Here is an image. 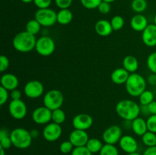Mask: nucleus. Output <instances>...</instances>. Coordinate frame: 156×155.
I'll return each instance as SVG.
<instances>
[{"label": "nucleus", "instance_id": "c9c22d12", "mask_svg": "<svg viewBox=\"0 0 156 155\" xmlns=\"http://www.w3.org/2000/svg\"><path fill=\"white\" fill-rule=\"evenodd\" d=\"M71 155H92V153L90 152L86 146H82V147H74Z\"/></svg>", "mask_w": 156, "mask_h": 155}, {"label": "nucleus", "instance_id": "a878e982", "mask_svg": "<svg viewBox=\"0 0 156 155\" xmlns=\"http://www.w3.org/2000/svg\"><path fill=\"white\" fill-rule=\"evenodd\" d=\"M148 3L146 0H133L131 2V8L133 11L137 14H141L146 10Z\"/></svg>", "mask_w": 156, "mask_h": 155}, {"label": "nucleus", "instance_id": "aec40b11", "mask_svg": "<svg viewBox=\"0 0 156 155\" xmlns=\"http://www.w3.org/2000/svg\"><path fill=\"white\" fill-rule=\"evenodd\" d=\"M129 74H130L129 71H126L124 68H117L112 71L111 78V81L116 84H126Z\"/></svg>", "mask_w": 156, "mask_h": 155}, {"label": "nucleus", "instance_id": "20e7f679", "mask_svg": "<svg viewBox=\"0 0 156 155\" xmlns=\"http://www.w3.org/2000/svg\"><path fill=\"white\" fill-rule=\"evenodd\" d=\"M12 145L18 149H26L30 146L32 138L30 131L24 128H16L10 132Z\"/></svg>", "mask_w": 156, "mask_h": 155}, {"label": "nucleus", "instance_id": "603ef678", "mask_svg": "<svg viewBox=\"0 0 156 155\" xmlns=\"http://www.w3.org/2000/svg\"><path fill=\"white\" fill-rule=\"evenodd\" d=\"M102 1L106 2H108V3H112L114 2H115L116 0H102Z\"/></svg>", "mask_w": 156, "mask_h": 155}, {"label": "nucleus", "instance_id": "de8ad7c7", "mask_svg": "<svg viewBox=\"0 0 156 155\" xmlns=\"http://www.w3.org/2000/svg\"><path fill=\"white\" fill-rule=\"evenodd\" d=\"M140 112H141V113L143 114L144 115H151L149 110V108H148V106L140 105Z\"/></svg>", "mask_w": 156, "mask_h": 155}, {"label": "nucleus", "instance_id": "423d86ee", "mask_svg": "<svg viewBox=\"0 0 156 155\" xmlns=\"http://www.w3.org/2000/svg\"><path fill=\"white\" fill-rule=\"evenodd\" d=\"M34 18L42 27H51L57 22V13L50 8L38 9L35 13Z\"/></svg>", "mask_w": 156, "mask_h": 155}, {"label": "nucleus", "instance_id": "412c9836", "mask_svg": "<svg viewBox=\"0 0 156 155\" xmlns=\"http://www.w3.org/2000/svg\"><path fill=\"white\" fill-rule=\"evenodd\" d=\"M131 129L133 131L134 133L138 135V136H143L146 132L149 131L148 130L146 120H145L144 119L141 118L140 116L133 120Z\"/></svg>", "mask_w": 156, "mask_h": 155}, {"label": "nucleus", "instance_id": "a18cd8bd", "mask_svg": "<svg viewBox=\"0 0 156 155\" xmlns=\"http://www.w3.org/2000/svg\"><path fill=\"white\" fill-rule=\"evenodd\" d=\"M147 83H149L150 85L155 86L156 85V74L152 73L149 74L147 78Z\"/></svg>", "mask_w": 156, "mask_h": 155}, {"label": "nucleus", "instance_id": "2eb2a0df", "mask_svg": "<svg viewBox=\"0 0 156 155\" xmlns=\"http://www.w3.org/2000/svg\"><path fill=\"white\" fill-rule=\"evenodd\" d=\"M119 145L122 150L126 153H135L138 150V143L133 136L129 135H123L119 141Z\"/></svg>", "mask_w": 156, "mask_h": 155}, {"label": "nucleus", "instance_id": "9b49d317", "mask_svg": "<svg viewBox=\"0 0 156 155\" xmlns=\"http://www.w3.org/2000/svg\"><path fill=\"white\" fill-rule=\"evenodd\" d=\"M62 133V129L61 125L52 122L46 125L43 130V136L44 139L50 142L56 141L61 137Z\"/></svg>", "mask_w": 156, "mask_h": 155}, {"label": "nucleus", "instance_id": "39448f33", "mask_svg": "<svg viewBox=\"0 0 156 155\" xmlns=\"http://www.w3.org/2000/svg\"><path fill=\"white\" fill-rule=\"evenodd\" d=\"M43 102L44 106L50 109V110L53 111L56 109H59L63 104V94L59 90H50L44 94Z\"/></svg>", "mask_w": 156, "mask_h": 155}, {"label": "nucleus", "instance_id": "37998d69", "mask_svg": "<svg viewBox=\"0 0 156 155\" xmlns=\"http://www.w3.org/2000/svg\"><path fill=\"white\" fill-rule=\"evenodd\" d=\"M10 97L12 100H20L21 98V92L18 89H15L10 92Z\"/></svg>", "mask_w": 156, "mask_h": 155}, {"label": "nucleus", "instance_id": "2f4dec72", "mask_svg": "<svg viewBox=\"0 0 156 155\" xmlns=\"http://www.w3.org/2000/svg\"><path fill=\"white\" fill-rule=\"evenodd\" d=\"M111 24L112 26V28L114 30H120L123 27L125 24L124 19L120 15H115L111 20Z\"/></svg>", "mask_w": 156, "mask_h": 155}, {"label": "nucleus", "instance_id": "f8f14e48", "mask_svg": "<svg viewBox=\"0 0 156 155\" xmlns=\"http://www.w3.org/2000/svg\"><path fill=\"white\" fill-rule=\"evenodd\" d=\"M32 119L36 124L47 125L52 121V110L46 106H39L34 109Z\"/></svg>", "mask_w": 156, "mask_h": 155}, {"label": "nucleus", "instance_id": "8fccbe9b", "mask_svg": "<svg viewBox=\"0 0 156 155\" xmlns=\"http://www.w3.org/2000/svg\"><path fill=\"white\" fill-rule=\"evenodd\" d=\"M0 150H1V153H0V155H6L5 154V150L4 148H2V147H0Z\"/></svg>", "mask_w": 156, "mask_h": 155}, {"label": "nucleus", "instance_id": "dca6fc26", "mask_svg": "<svg viewBox=\"0 0 156 155\" xmlns=\"http://www.w3.org/2000/svg\"><path fill=\"white\" fill-rule=\"evenodd\" d=\"M142 40L143 43L149 47L156 46V25L151 24L142 32Z\"/></svg>", "mask_w": 156, "mask_h": 155}, {"label": "nucleus", "instance_id": "09e8293b", "mask_svg": "<svg viewBox=\"0 0 156 155\" xmlns=\"http://www.w3.org/2000/svg\"><path fill=\"white\" fill-rule=\"evenodd\" d=\"M30 132L33 138H37V137H38V135H39V131L37 130V129H32V130L30 131Z\"/></svg>", "mask_w": 156, "mask_h": 155}, {"label": "nucleus", "instance_id": "6e6552de", "mask_svg": "<svg viewBox=\"0 0 156 155\" xmlns=\"http://www.w3.org/2000/svg\"><path fill=\"white\" fill-rule=\"evenodd\" d=\"M9 112L11 116L15 119H23L27 113V105L21 99L12 100L9 104Z\"/></svg>", "mask_w": 156, "mask_h": 155}, {"label": "nucleus", "instance_id": "7c9ffc66", "mask_svg": "<svg viewBox=\"0 0 156 155\" xmlns=\"http://www.w3.org/2000/svg\"><path fill=\"white\" fill-rule=\"evenodd\" d=\"M99 155H119V151L117 147L114 144H105L99 152Z\"/></svg>", "mask_w": 156, "mask_h": 155}, {"label": "nucleus", "instance_id": "a19ab883", "mask_svg": "<svg viewBox=\"0 0 156 155\" xmlns=\"http://www.w3.org/2000/svg\"><path fill=\"white\" fill-rule=\"evenodd\" d=\"M34 3L38 9H47L51 5L52 0H34Z\"/></svg>", "mask_w": 156, "mask_h": 155}, {"label": "nucleus", "instance_id": "864d4df0", "mask_svg": "<svg viewBox=\"0 0 156 155\" xmlns=\"http://www.w3.org/2000/svg\"><path fill=\"white\" fill-rule=\"evenodd\" d=\"M126 155H141L139 153H137V152H135V153H127Z\"/></svg>", "mask_w": 156, "mask_h": 155}, {"label": "nucleus", "instance_id": "6ab92c4d", "mask_svg": "<svg viewBox=\"0 0 156 155\" xmlns=\"http://www.w3.org/2000/svg\"><path fill=\"white\" fill-rule=\"evenodd\" d=\"M149 25L146 16L142 14H136L130 20L131 28L137 32H143Z\"/></svg>", "mask_w": 156, "mask_h": 155}, {"label": "nucleus", "instance_id": "4be33fe9", "mask_svg": "<svg viewBox=\"0 0 156 155\" xmlns=\"http://www.w3.org/2000/svg\"><path fill=\"white\" fill-rule=\"evenodd\" d=\"M123 68L129 73H135L139 68V61L135 56H126L123 60Z\"/></svg>", "mask_w": 156, "mask_h": 155}, {"label": "nucleus", "instance_id": "9d476101", "mask_svg": "<svg viewBox=\"0 0 156 155\" xmlns=\"http://www.w3.org/2000/svg\"><path fill=\"white\" fill-rule=\"evenodd\" d=\"M24 94L28 98H39L43 95L44 91V84L41 81L37 80H32L27 82L24 88Z\"/></svg>", "mask_w": 156, "mask_h": 155}, {"label": "nucleus", "instance_id": "a211bd4d", "mask_svg": "<svg viewBox=\"0 0 156 155\" xmlns=\"http://www.w3.org/2000/svg\"><path fill=\"white\" fill-rule=\"evenodd\" d=\"M94 30L96 33L101 36H108L114 31L111 21L105 19L99 20L94 25Z\"/></svg>", "mask_w": 156, "mask_h": 155}, {"label": "nucleus", "instance_id": "4c0bfd02", "mask_svg": "<svg viewBox=\"0 0 156 155\" xmlns=\"http://www.w3.org/2000/svg\"><path fill=\"white\" fill-rule=\"evenodd\" d=\"M10 94H9V91L4 88L3 87H0V105L3 106L9 100Z\"/></svg>", "mask_w": 156, "mask_h": 155}, {"label": "nucleus", "instance_id": "c03bdc74", "mask_svg": "<svg viewBox=\"0 0 156 155\" xmlns=\"http://www.w3.org/2000/svg\"><path fill=\"white\" fill-rule=\"evenodd\" d=\"M143 155H156V146L147 147L143 152Z\"/></svg>", "mask_w": 156, "mask_h": 155}, {"label": "nucleus", "instance_id": "4468645a", "mask_svg": "<svg viewBox=\"0 0 156 155\" xmlns=\"http://www.w3.org/2000/svg\"><path fill=\"white\" fill-rule=\"evenodd\" d=\"M88 140H89V137L86 131L74 129L69 134V141L75 147L86 146Z\"/></svg>", "mask_w": 156, "mask_h": 155}, {"label": "nucleus", "instance_id": "1a4fd4ad", "mask_svg": "<svg viewBox=\"0 0 156 155\" xmlns=\"http://www.w3.org/2000/svg\"><path fill=\"white\" fill-rule=\"evenodd\" d=\"M122 129L117 125H113L109 126L104 131L102 134V138L105 144H114L119 143L122 138Z\"/></svg>", "mask_w": 156, "mask_h": 155}, {"label": "nucleus", "instance_id": "e433bc0d", "mask_svg": "<svg viewBox=\"0 0 156 155\" xmlns=\"http://www.w3.org/2000/svg\"><path fill=\"white\" fill-rule=\"evenodd\" d=\"M146 122H147L148 130L149 132L156 133V115H149L146 120Z\"/></svg>", "mask_w": 156, "mask_h": 155}, {"label": "nucleus", "instance_id": "0eeeda50", "mask_svg": "<svg viewBox=\"0 0 156 155\" xmlns=\"http://www.w3.org/2000/svg\"><path fill=\"white\" fill-rule=\"evenodd\" d=\"M56 44L53 38L49 36H42L37 40L35 50L42 56H51L55 51Z\"/></svg>", "mask_w": 156, "mask_h": 155}, {"label": "nucleus", "instance_id": "f3484780", "mask_svg": "<svg viewBox=\"0 0 156 155\" xmlns=\"http://www.w3.org/2000/svg\"><path fill=\"white\" fill-rule=\"evenodd\" d=\"M1 86L5 88L9 91L17 89L19 84V81L18 77L12 73H5L1 77Z\"/></svg>", "mask_w": 156, "mask_h": 155}, {"label": "nucleus", "instance_id": "ddd939ff", "mask_svg": "<svg viewBox=\"0 0 156 155\" xmlns=\"http://www.w3.org/2000/svg\"><path fill=\"white\" fill-rule=\"evenodd\" d=\"M72 122L75 129L86 131L92 126L93 118L89 114L80 113L75 115Z\"/></svg>", "mask_w": 156, "mask_h": 155}, {"label": "nucleus", "instance_id": "c756f323", "mask_svg": "<svg viewBox=\"0 0 156 155\" xmlns=\"http://www.w3.org/2000/svg\"><path fill=\"white\" fill-rule=\"evenodd\" d=\"M139 100H140V105L148 106L154 100V94L151 91L146 90L140 94L139 97Z\"/></svg>", "mask_w": 156, "mask_h": 155}, {"label": "nucleus", "instance_id": "b1692460", "mask_svg": "<svg viewBox=\"0 0 156 155\" xmlns=\"http://www.w3.org/2000/svg\"><path fill=\"white\" fill-rule=\"evenodd\" d=\"M12 146V140L10 137V132L5 129H1L0 130V147L5 150L9 149Z\"/></svg>", "mask_w": 156, "mask_h": 155}, {"label": "nucleus", "instance_id": "f704fd0d", "mask_svg": "<svg viewBox=\"0 0 156 155\" xmlns=\"http://www.w3.org/2000/svg\"><path fill=\"white\" fill-rule=\"evenodd\" d=\"M73 149H74V145L72 144V142L69 140L62 142L60 146H59V150H60V151L62 152V153H72Z\"/></svg>", "mask_w": 156, "mask_h": 155}, {"label": "nucleus", "instance_id": "5701e85b", "mask_svg": "<svg viewBox=\"0 0 156 155\" xmlns=\"http://www.w3.org/2000/svg\"><path fill=\"white\" fill-rule=\"evenodd\" d=\"M73 14L69 9H60L57 12V22L62 25H67L72 22Z\"/></svg>", "mask_w": 156, "mask_h": 155}, {"label": "nucleus", "instance_id": "5fc2aeb1", "mask_svg": "<svg viewBox=\"0 0 156 155\" xmlns=\"http://www.w3.org/2000/svg\"><path fill=\"white\" fill-rule=\"evenodd\" d=\"M154 24L156 25V15H155V17H154Z\"/></svg>", "mask_w": 156, "mask_h": 155}, {"label": "nucleus", "instance_id": "49530a36", "mask_svg": "<svg viewBox=\"0 0 156 155\" xmlns=\"http://www.w3.org/2000/svg\"><path fill=\"white\" fill-rule=\"evenodd\" d=\"M149 112L151 115H156V101L153 100L150 104L148 105Z\"/></svg>", "mask_w": 156, "mask_h": 155}, {"label": "nucleus", "instance_id": "7ed1b4c3", "mask_svg": "<svg viewBox=\"0 0 156 155\" xmlns=\"http://www.w3.org/2000/svg\"><path fill=\"white\" fill-rule=\"evenodd\" d=\"M126 92L129 96L133 97H140V94L146 91L147 88V81L143 76L138 73H132L129 74L126 84Z\"/></svg>", "mask_w": 156, "mask_h": 155}, {"label": "nucleus", "instance_id": "ea45409f", "mask_svg": "<svg viewBox=\"0 0 156 155\" xmlns=\"http://www.w3.org/2000/svg\"><path fill=\"white\" fill-rule=\"evenodd\" d=\"M9 59L7 56H0V71L1 72H4L6 70L9 68Z\"/></svg>", "mask_w": 156, "mask_h": 155}, {"label": "nucleus", "instance_id": "3c124183", "mask_svg": "<svg viewBox=\"0 0 156 155\" xmlns=\"http://www.w3.org/2000/svg\"><path fill=\"white\" fill-rule=\"evenodd\" d=\"M21 2H24V3H30V2H34V0H21Z\"/></svg>", "mask_w": 156, "mask_h": 155}, {"label": "nucleus", "instance_id": "bb28decb", "mask_svg": "<svg viewBox=\"0 0 156 155\" xmlns=\"http://www.w3.org/2000/svg\"><path fill=\"white\" fill-rule=\"evenodd\" d=\"M41 27H42L41 24L34 18V19L30 20L27 23V24H26V30L28 33L36 36L41 31Z\"/></svg>", "mask_w": 156, "mask_h": 155}, {"label": "nucleus", "instance_id": "72a5a7b5", "mask_svg": "<svg viewBox=\"0 0 156 155\" xmlns=\"http://www.w3.org/2000/svg\"><path fill=\"white\" fill-rule=\"evenodd\" d=\"M82 6L87 9H98L102 0H80Z\"/></svg>", "mask_w": 156, "mask_h": 155}, {"label": "nucleus", "instance_id": "79ce46f5", "mask_svg": "<svg viewBox=\"0 0 156 155\" xmlns=\"http://www.w3.org/2000/svg\"><path fill=\"white\" fill-rule=\"evenodd\" d=\"M73 0H55L56 6L60 9H69L73 4Z\"/></svg>", "mask_w": 156, "mask_h": 155}, {"label": "nucleus", "instance_id": "58836bf2", "mask_svg": "<svg viewBox=\"0 0 156 155\" xmlns=\"http://www.w3.org/2000/svg\"><path fill=\"white\" fill-rule=\"evenodd\" d=\"M98 9L99 12L103 15H107V14L111 12V3L106 2L102 1L101 2V4L99 5V6L98 7Z\"/></svg>", "mask_w": 156, "mask_h": 155}, {"label": "nucleus", "instance_id": "393cba45", "mask_svg": "<svg viewBox=\"0 0 156 155\" xmlns=\"http://www.w3.org/2000/svg\"><path fill=\"white\" fill-rule=\"evenodd\" d=\"M104 144L101 141L96 138H89L88 143L86 144V147L90 150V152L92 153L100 152L101 148L103 147Z\"/></svg>", "mask_w": 156, "mask_h": 155}, {"label": "nucleus", "instance_id": "f257e3e1", "mask_svg": "<svg viewBox=\"0 0 156 155\" xmlns=\"http://www.w3.org/2000/svg\"><path fill=\"white\" fill-rule=\"evenodd\" d=\"M115 110L120 118L127 121H133L141 113L140 105L129 99L119 101L116 105Z\"/></svg>", "mask_w": 156, "mask_h": 155}, {"label": "nucleus", "instance_id": "f03ea898", "mask_svg": "<svg viewBox=\"0 0 156 155\" xmlns=\"http://www.w3.org/2000/svg\"><path fill=\"white\" fill-rule=\"evenodd\" d=\"M36 43V36L27 30L18 33L12 40V45L15 50L22 53H29L35 50Z\"/></svg>", "mask_w": 156, "mask_h": 155}, {"label": "nucleus", "instance_id": "cd10ccee", "mask_svg": "<svg viewBox=\"0 0 156 155\" xmlns=\"http://www.w3.org/2000/svg\"><path fill=\"white\" fill-rule=\"evenodd\" d=\"M66 112L61 108L52 111V121L56 124L61 125L66 121Z\"/></svg>", "mask_w": 156, "mask_h": 155}, {"label": "nucleus", "instance_id": "c85d7f7f", "mask_svg": "<svg viewBox=\"0 0 156 155\" xmlns=\"http://www.w3.org/2000/svg\"><path fill=\"white\" fill-rule=\"evenodd\" d=\"M142 141L148 147L156 146V133L148 131L142 136Z\"/></svg>", "mask_w": 156, "mask_h": 155}, {"label": "nucleus", "instance_id": "473e14b6", "mask_svg": "<svg viewBox=\"0 0 156 155\" xmlns=\"http://www.w3.org/2000/svg\"><path fill=\"white\" fill-rule=\"evenodd\" d=\"M146 65L151 72L156 74V52L149 55L146 59Z\"/></svg>", "mask_w": 156, "mask_h": 155}]
</instances>
